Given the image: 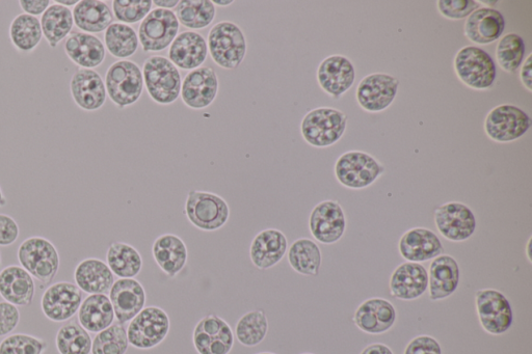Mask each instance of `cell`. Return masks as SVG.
<instances>
[{"label":"cell","mask_w":532,"mask_h":354,"mask_svg":"<svg viewBox=\"0 0 532 354\" xmlns=\"http://www.w3.org/2000/svg\"><path fill=\"white\" fill-rule=\"evenodd\" d=\"M207 56L206 39L197 32L186 31L179 34L169 49V60L178 69L185 71L202 67Z\"/></svg>","instance_id":"f546056e"},{"label":"cell","mask_w":532,"mask_h":354,"mask_svg":"<svg viewBox=\"0 0 532 354\" xmlns=\"http://www.w3.org/2000/svg\"><path fill=\"white\" fill-rule=\"evenodd\" d=\"M109 293L115 317L120 324L125 325L130 322L146 306V290L136 279L115 281Z\"/></svg>","instance_id":"603a6c76"},{"label":"cell","mask_w":532,"mask_h":354,"mask_svg":"<svg viewBox=\"0 0 532 354\" xmlns=\"http://www.w3.org/2000/svg\"><path fill=\"white\" fill-rule=\"evenodd\" d=\"M171 330V320L162 308H144L133 318L127 328L129 345L140 350H150L161 345Z\"/></svg>","instance_id":"9c48e42d"},{"label":"cell","mask_w":532,"mask_h":354,"mask_svg":"<svg viewBox=\"0 0 532 354\" xmlns=\"http://www.w3.org/2000/svg\"><path fill=\"white\" fill-rule=\"evenodd\" d=\"M106 264L119 279H135L143 268L140 252L126 242H113L106 252Z\"/></svg>","instance_id":"8d00e7d4"},{"label":"cell","mask_w":532,"mask_h":354,"mask_svg":"<svg viewBox=\"0 0 532 354\" xmlns=\"http://www.w3.org/2000/svg\"><path fill=\"white\" fill-rule=\"evenodd\" d=\"M104 84L108 97L121 111L141 99L145 86L142 69L129 60L111 65L106 71Z\"/></svg>","instance_id":"277c9868"},{"label":"cell","mask_w":532,"mask_h":354,"mask_svg":"<svg viewBox=\"0 0 532 354\" xmlns=\"http://www.w3.org/2000/svg\"><path fill=\"white\" fill-rule=\"evenodd\" d=\"M152 7L150 0H115L113 15L120 23L136 24L149 15Z\"/></svg>","instance_id":"f6af8a7d"},{"label":"cell","mask_w":532,"mask_h":354,"mask_svg":"<svg viewBox=\"0 0 532 354\" xmlns=\"http://www.w3.org/2000/svg\"><path fill=\"white\" fill-rule=\"evenodd\" d=\"M437 8L446 19L462 20L480 9L481 5L476 0H438Z\"/></svg>","instance_id":"7dc6e473"},{"label":"cell","mask_w":532,"mask_h":354,"mask_svg":"<svg viewBox=\"0 0 532 354\" xmlns=\"http://www.w3.org/2000/svg\"><path fill=\"white\" fill-rule=\"evenodd\" d=\"M92 342L90 334L76 321L63 325L56 338L60 354H91Z\"/></svg>","instance_id":"b9f144b4"},{"label":"cell","mask_w":532,"mask_h":354,"mask_svg":"<svg viewBox=\"0 0 532 354\" xmlns=\"http://www.w3.org/2000/svg\"><path fill=\"white\" fill-rule=\"evenodd\" d=\"M40 22L43 38L52 49H56L66 40L74 27L72 10L56 2L42 15Z\"/></svg>","instance_id":"d590c367"},{"label":"cell","mask_w":532,"mask_h":354,"mask_svg":"<svg viewBox=\"0 0 532 354\" xmlns=\"http://www.w3.org/2000/svg\"><path fill=\"white\" fill-rule=\"evenodd\" d=\"M20 235L18 223L12 216L0 213V247H10Z\"/></svg>","instance_id":"f907efd6"},{"label":"cell","mask_w":532,"mask_h":354,"mask_svg":"<svg viewBox=\"0 0 532 354\" xmlns=\"http://www.w3.org/2000/svg\"><path fill=\"white\" fill-rule=\"evenodd\" d=\"M530 247H531V237L529 238L528 240V243H527V247H526V255H527V259L528 261L531 263V256H530Z\"/></svg>","instance_id":"91938a15"},{"label":"cell","mask_w":532,"mask_h":354,"mask_svg":"<svg viewBox=\"0 0 532 354\" xmlns=\"http://www.w3.org/2000/svg\"><path fill=\"white\" fill-rule=\"evenodd\" d=\"M180 2L178 0H155L153 5L158 9L171 10L177 8Z\"/></svg>","instance_id":"11a10c76"},{"label":"cell","mask_w":532,"mask_h":354,"mask_svg":"<svg viewBox=\"0 0 532 354\" xmlns=\"http://www.w3.org/2000/svg\"><path fill=\"white\" fill-rule=\"evenodd\" d=\"M56 3L70 9V7H75L78 4V0H72V2H69V0H57Z\"/></svg>","instance_id":"9f6ffc18"},{"label":"cell","mask_w":532,"mask_h":354,"mask_svg":"<svg viewBox=\"0 0 532 354\" xmlns=\"http://www.w3.org/2000/svg\"><path fill=\"white\" fill-rule=\"evenodd\" d=\"M206 42L212 61L222 69H237L247 56L246 35L241 26L232 21H221L212 26Z\"/></svg>","instance_id":"6da1fadb"},{"label":"cell","mask_w":532,"mask_h":354,"mask_svg":"<svg viewBox=\"0 0 532 354\" xmlns=\"http://www.w3.org/2000/svg\"><path fill=\"white\" fill-rule=\"evenodd\" d=\"M152 256L164 274L173 279L189 261V250L184 241L175 234H163L153 243Z\"/></svg>","instance_id":"4dcf8cb0"},{"label":"cell","mask_w":532,"mask_h":354,"mask_svg":"<svg viewBox=\"0 0 532 354\" xmlns=\"http://www.w3.org/2000/svg\"><path fill=\"white\" fill-rule=\"evenodd\" d=\"M50 0H20L19 6L24 14L42 16L51 6Z\"/></svg>","instance_id":"816d5d0a"},{"label":"cell","mask_w":532,"mask_h":354,"mask_svg":"<svg viewBox=\"0 0 532 354\" xmlns=\"http://www.w3.org/2000/svg\"><path fill=\"white\" fill-rule=\"evenodd\" d=\"M0 266H2V254H0Z\"/></svg>","instance_id":"be15d7a7"},{"label":"cell","mask_w":532,"mask_h":354,"mask_svg":"<svg viewBox=\"0 0 532 354\" xmlns=\"http://www.w3.org/2000/svg\"><path fill=\"white\" fill-rule=\"evenodd\" d=\"M505 24L507 22L500 11L481 7L466 19L464 34L475 45H489L503 36Z\"/></svg>","instance_id":"d4e9b609"},{"label":"cell","mask_w":532,"mask_h":354,"mask_svg":"<svg viewBox=\"0 0 532 354\" xmlns=\"http://www.w3.org/2000/svg\"><path fill=\"white\" fill-rule=\"evenodd\" d=\"M404 354H442V347L431 336H418L407 345Z\"/></svg>","instance_id":"681fc988"},{"label":"cell","mask_w":532,"mask_h":354,"mask_svg":"<svg viewBox=\"0 0 532 354\" xmlns=\"http://www.w3.org/2000/svg\"><path fill=\"white\" fill-rule=\"evenodd\" d=\"M142 72L148 95L155 103L171 105L178 100L182 78L179 69L168 58H147Z\"/></svg>","instance_id":"5b68a950"},{"label":"cell","mask_w":532,"mask_h":354,"mask_svg":"<svg viewBox=\"0 0 532 354\" xmlns=\"http://www.w3.org/2000/svg\"><path fill=\"white\" fill-rule=\"evenodd\" d=\"M520 79L524 88L532 92V53L529 54L520 68Z\"/></svg>","instance_id":"f5cc1de1"},{"label":"cell","mask_w":532,"mask_h":354,"mask_svg":"<svg viewBox=\"0 0 532 354\" xmlns=\"http://www.w3.org/2000/svg\"><path fill=\"white\" fill-rule=\"evenodd\" d=\"M20 322L18 308L8 302H0V337L14 332Z\"/></svg>","instance_id":"c3c4849f"},{"label":"cell","mask_w":532,"mask_h":354,"mask_svg":"<svg viewBox=\"0 0 532 354\" xmlns=\"http://www.w3.org/2000/svg\"><path fill=\"white\" fill-rule=\"evenodd\" d=\"M212 4H214L215 6H219V7H223V8H226V7H229L231 5L234 4L233 0H226V2H224V0H214V2H212Z\"/></svg>","instance_id":"6f0895ef"},{"label":"cell","mask_w":532,"mask_h":354,"mask_svg":"<svg viewBox=\"0 0 532 354\" xmlns=\"http://www.w3.org/2000/svg\"><path fill=\"white\" fill-rule=\"evenodd\" d=\"M9 37L18 52L32 53L43 39L40 19L24 13L17 15L10 24Z\"/></svg>","instance_id":"74e56055"},{"label":"cell","mask_w":532,"mask_h":354,"mask_svg":"<svg viewBox=\"0 0 532 354\" xmlns=\"http://www.w3.org/2000/svg\"><path fill=\"white\" fill-rule=\"evenodd\" d=\"M288 251V239L278 229H265L252 240L250 259L260 270H268L278 265Z\"/></svg>","instance_id":"4316f807"},{"label":"cell","mask_w":532,"mask_h":354,"mask_svg":"<svg viewBox=\"0 0 532 354\" xmlns=\"http://www.w3.org/2000/svg\"><path fill=\"white\" fill-rule=\"evenodd\" d=\"M75 285L84 293L106 294L115 283V276L109 265L97 258L79 262L74 270Z\"/></svg>","instance_id":"1f68e13d"},{"label":"cell","mask_w":532,"mask_h":354,"mask_svg":"<svg viewBox=\"0 0 532 354\" xmlns=\"http://www.w3.org/2000/svg\"><path fill=\"white\" fill-rule=\"evenodd\" d=\"M219 88V77L216 71L202 66L184 76L180 97L186 107L202 111L216 101Z\"/></svg>","instance_id":"2e32d148"},{"label":"cell","mask_w":532,"mask_h":354,"mask_svg":"<svg viewBox=\"0 0 532 354\" xmlns=\"http://www.w3.org/2000/svg\"><path fill=\"white\" fill-rule=\"evenodd\" d=\"M396 321L395 307L385 298L366 299L355 312L357 328L369 335H382L389 332Z\"/></svg>","instance_id":"cb8c5ba5"},{"label":"cell","mask_w":532,"mask_h":354,"mask_svg":"<svg viewBox=\"0 0 532 354\" xmlns=\"http://www.w3.org/2000/svg\"><path fill=\"white\" fill-rule=\"evenodd\" d=\"M478 4H483V5H489V6H495L498 4V2H486V0H484V2H478Z\"/></svg>","instance_id":"94428289"},{"label":"cell","mask_w":532,"mask_h":354,"mask_svg":"<svg viewBox=\"0 0 532 354\" xmlns=\"http://www.w3.org/2000/svg\"><path fill=\"white\" fill-rule=\"evenodd\" d=\"M270 329L269 319L263 310H254L244 314L236 323L234 336L246 347L261 344Z\"/></svg>","instance_id":"60d3db41"},{"label":"cell","mask_w":532,"mask_h":354,"mask_svg":"<svg viewBox=\"0 0 532 354\" xmlns=\"http://www.w3.org/2000/svg\"><path fill=\"white\" fill-rule=\"evenodd\" d=\"M64 50L67 58L79 69L94 70L106 58L104 43L95 35L72 32L66 39Z\"/></svg>","instance_id":"f1b7e54d"},{"label":"cell","mask_w":532,"mask_h":354,"mask_svg":"<svg viewBox=\"0 0 532 354\" xmlns=\"http://www.w3.org/2000/svg\"><path fill=\"white\" fill-rule=\"evenodd\" d=\"M8 204V200L4 195L2 186H0V208L6 207Z\"/></svg>","instance_id":"680465c9"},{"label":"cell","mask_w":532,"mask_h":354,"mask_svg":"<svg viewBox=\"0 0 532 354\" xmlns=\"http://www.w3.org/2000/svg\"><path fill=\"white\" fill-rule=\"evenodd\" d=\"M454 67L462 83L472 90L486 91L495 84L496 64L481 47L469 45L460 49L456 54Z\"/></svg>","instance_id":"8992f818"},{"label":"cell","mask_w":532,"mask_h":354,"mask_svg":"<svg viewBox=\"0 0 532 354\" xmlns=\"http://www.w3.org/2000/svg\"><path fill=\"white\" fill-rule=\"evenodd\" d=\"M389 288L391 295L399 301H415L428 291V269L413 262L398 265L392 272Z\"/></svg>","instance_id":"44dd1931"},{"label":"cell","mask_w":532,"mask_h":354,"mask_svg":"<svg viewBox=\"0 0 532 354\" xmlns=\"http://www.w3.org/2000/svg\"><path fill=\"white\" fill-rule=\"evenodd\" d=\"M530 117L514 104H501L489 112L485 120V132L496 143L518 141L531 127Z\"/></svg>","instance_id":"8fae6325"},{"label":"cell","mask_w":532,"mask_h":354,"mask_svg":"<svg viewBox=\"0 0 532 354\" xmlns=\"http://www.w3.org/2000/svg\"><path fill=\"white\" fill-rule=\"evenodd\" d=\"M179 24L185 29L199 31L204 30L217 16V9L209 0H183L175 12Z\"/></svg>","instance_id":"ab89813d"},{"label":"cell","mask_w":532,"mask_h":354,"mask_svg":"<svg viewBox=\"0 0 532 354\" xmlns=\"http://www.w3.org/2000/svg\"><path fill=\"white\" fill-rule=\"evenodd\" d=\"M348 117L332 107H318L303 118L301 133L304 141L314 148H329L337 144L347 130Z\"/></svg>","instance_id":"3957f363"},{"label":"cell","mask_w":532,"mask_h":354,"mask_svg":"<svg viewBox=\"0 0 532 354\" xmlns=\"http://www.w3.org/2000/svg\"><path fill=\"white\" fill-rule=\"evenodd\" d=\"M361 354H394L391 348L382 343H375L363 349Z\"/></svg>","instance_id":"db71d44e"},{"label":"cell","mask_w":532,"mask_h":354,"mask_svg":"<svg viewBox=\"0 0 532 354\" xmlns=\"http://www.w3.org/2000/svg\"><path fill=\"white\" fill-rule=\"evenodd\" d=\"M104 46L113 58L125 61L137 53L140 42L138 34L130 25L113 22L104 32Z\"/></svg>","instance_id":"f35d334b"},{"label":"cell","mask_w":532,"mask_h":354,"mask_svg":"<svg viewBox=\"0 0 532 354\" xmlns=\"http://www.w3.org/2000/svg\"><path fill=\"white\" fill-rule=\"evenodd\" d=\"M36 294L35 279L21 266L10 265L0 271V296L16 307L30 306Z\"/></svg>","instance_id":"83f0119b"},{"label":"cell","mask_w":532,"mask_h":354,"mask_svg":"<svg viewBox=\"0 0 532 354\" xmlns=\"http://www.w3.org/2000/svg\"><path fill=\"white\" fill-rule=\"evenodd\" d=\"M316 76L319 87L327 95L337 99L354 86L356 70L347 57L333 54L319 64Z\"/></svg>","instance_id":"d6986e66"},{"label":"cell","mask_w":532,"mask_h":354,"mask_svg":"<svg viewBox=\"0 0 532 354\" xmlns=\"http://www.w3.org/2000/svg\"><path fill=\"white\" fill-rule=\"evenodd\" d=\"M78 322L92 334L110 328L116 319L110 297L106 294L87 296L78 310Z\"/></svg>","instance_id":"d6a6232c"},{"label":"cell","mask_w":532,"mask_h":354,"mask_svg":"<svg viewBox=\"0 0 532 354\" xmlns=\"http://www.w3.org/2000/svg\"><path fill=\"white\" fill-rule=\"evenodd\" d=\"M399 90L396 77L386 73L365 76L356 91L357 102L367 113L377 114L387 110L394 102Z\"/></svg>","instance_id":"5bb4252c"},{"label":"cell","mask_w":532,"mask_h":354,"mask_svg":"<svg viewBox=\"0 0 532 354\" xmlns=\"http://www.w3.org/2000/svg\"><path fill=\"white\" fill-rule=\"evenodd\" d=\"M179 30L180 24L175 12L154 9L140 25V45L147 53L164 51L177 38Z\"/></svg>","instance_id":"7c38bea8"},{"label":"cell","mask_w":532,"mask_h":354,"mask_svg":"<svg viewBox=\"0 0 532 354\" xmlns=\"http://www.w3.org/2000/svg\"><path fill=\"white\" fill-rule=\"evenodd\" d=\"M46 348L47 343L42 339L16 334L0 343V354H43Z\"/></svg>","instance_id":"bcb514c9"},{"label":"cell","mask_w":532,"mask_h":354,"mask_svg":"<svg viewBox=\"0 0 532 354\" xmlns=\"http://www.w3.org/2000/svg\"><path fill=\"white\" fill-rule=\"evenodd\" d=\"M20 266L42 283L49 285L56 279L60 269V255L50 240L34 236L22 241L17 251Z\"/></svg>","instance_id":"7a4b0ae2"},{"label":"cell","mask_w":532,"mask_h":354,"mask_svg":"<svg viewBox=\"0 0 532 354\" xmlns=\"http://www.w3.org/2000/svg\"><path fill=\"white\" fill-rule=\"evenodd\" d=\"M129 347L127 329L115 323L98 333L92 342V354H126Z\"/></svg>","instance_id":"ee69618b"},{"label":"cell","mask_w":532,"mask_h":354,"mask_svg":"<svg viewBox=\"0 0 532 354\" xmlns=\"http://www.w3.org/2000/svg\"><path fill=\"white\" fill-rule=\"evenodd\" d=\"M74 25L83 33L95 35L105 32L113 24V11L100 0H81L72 10Z\"/></svg>","instance_id":"836d02e7"},{"label":"cell","mask_w":532,"mask_h":354,"mask_svg":"<svg viewBox=\"0 0 532 354\" xmlns=\"http://www.w3.org/2000/svg\"><path fill=\"white\" fill-rule=\"evenodd\" d=\"M184 213L194 227L205 232L222 229L230 219V207L226 200L202 190H191L185 201Z\"/></svg>","instance_id":"52a82bcc"},{"label":"cell","mask_w":532,"mask_h":354,"mask_svg":"<svg viewBox=\"0 0 532 354\" xmlns=\"http://www.w3.org/2000/svg\"><path fill=\"white\" fill-rule=\"evenodd\" d=\"M478 320L492 336L507 333L513 325L514 313L509 298L496 289H480L475 293Z\"/></svg>","instance_id":"30bf717a"},{"label":"cell","mask_w":532,"mask_h":354,"mask_svg":"<svg viewBox=\"0 0 532 354\" xmlns=\"http://www.w3.org/2000/svg\"><path fill=\"white\" fill-rule=\"evenodd\" d=\"M84 301V292L70 282L51 284L41 298L44 316L53 322H65L73 318Z\"/></svg>","instance_id":"e0dca14e"},{"label":"cell","mask_w":532,"mask_h":354,"mask_svg":"<svg viewBox=\"0 0 532 354\" xmlns=\"http://www.w3.org/2000/svg\"><path fill=\"white\" fill-rule=\"evenodd\" d=\"M398 251L407 262L421 264L443 255L444 247L439 236L432 230L413 228L399 239Z\"/></svg>","instance_id":"7402d4cb"},{"label":"cell","mask_w":532,"mask_h":354,"mask_svg":"<svg viewBox=\"0 0 532 354\" xmlns=\"http://www.w3.org/2000/svg\"><path fill=\"white\" fill-rule=\"evenodd\" d=\"M429 297L432 302L444 301L454 294L460 285L461 269L458 261L449 255H441L430 264Z\"/></svg>","instance_id":"484cf974"},{"label":"cell","mask_w":532,"mask_h":354,"mask_svg":"<svg viewBox=\"0 0 532 354\" xmlns=\"http://www.w3.org/2000/svg\"><path fill=\"white\" fill-rule=\"evenodd\" d=\"M290 267L305 277H317L321 271L323 254L318 244L309 238L292 242L287 251Z\"/></svg>","instance_id":"e575fe53"},{"label":"cell","mask_w":532,"mask_h":354,"mask_svg":"<svg viewBox=\"0 0 532 354\" xmlns=\"http://www.w3.org/2000/svg\"><path fill=\"white\" fill-rule=\"evenodd\" d=\"M257 354H276V353H273V352H260V353H257Z\"/></svg>","instance_id":"6125c7cd"},{"label":"cell","mask_w":532,"mask_h":354,"mask_svg":"<svg viewBox=\"0 0 532 354\" xmlns=\"http://www.w3.org/2000/svg\"><path fill=\"white\" fill-rule=\"evenodd\" d=\"M434 220L441 236L452 242L470 239L477 227L474 212L461 202H448L439 206L435 210Z\"/></svg>","instance_id":"9a60e30c"},{"label":"cell","mask_w":532,"mask_h":354,"mask_svg":"<svg viewBox=\"0 0 532 354\" xmlns=\"http://www.w3.org/2000/svg\"><path fill=\"white\" fill-rule=\"evenodd\" d=\"M309 230L319 243L338 242L347 230V217L342 206L332 200L317 204L310 213Z\"/></svg>","instance_id":"ac0fdd59"},{"label":"cell","mask_w":532,"mask_h":354,"mask_svg":"<svg viewBox=\"0 0 532 354\" xmlns=\"http://www.w3.org/2000/svg\"><path fill=\"white\" fill-rule=\"evenodd\" d=\"M382 163L362 151H349L343 153L335 163V176L344 187L359 190L374 184L385 174Z\"/></svg>","instance_id":"ba28073f"},{"label":"cell","mask_w":532,"mask_h":354,"mask_svg":"<svg viewBox=\"0 0 532 354\" xmlns=\"http://www.w3.org/2000/svg\"><path fill=\"white\" fill-rule=\"evenodd\" d=\"M302 354H313V353L306 352V353H302Z\"/></svg>","instance_id":"e7e4bbea"},{"label":"cell","mask_w":532,"mask_h":354,"mask_svg":"<svg viewBox=\"0 0 532 354\" xmlns=\"http://www.w3.org/2000/svg\"><path fill=\"white\" fill-rule=\"evenodd\" d=\"M235 336L230 324L216 314H208L196 324L193 344L198 354H229Z\"/></svg>","instance_id":"4fadbf2b"},{"label":"cell","mask_w":532,"mask_h":354,"mask_svg":"<svg viewBox=\"0 0 532 354\" xmlns=\"http://www.w3.org/2000/svg\"><path fill=\"white\" fill-rule=\"evenodd\" d=\"M525 53L524 39L518 34L511 33L499 39L496 47V60L503 71L515 73L524 63Z\"/></svg>","instance_id":"7bdbcfd3"},{"label":"cell","mask_w":532,"mask_h":354,"mask_svg":"<svg viewBox=\"0 0 532 354\" xmlns=\"http://www.w3.org/2000/svg\"><path fill=\"white\" fill-rule=\"evenodd\" d=\"M70 93L75 104L89 113L101 110L108 99L103 78L90 69H78L72 75Z\"/></svg>","instance_id":"ffe728a7"}]
</instances>
